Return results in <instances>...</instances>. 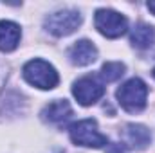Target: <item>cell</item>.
I'll list each match as a JSON object with an SVG mask.
<instances>
[{"label": "cell", "mask_w": 155, "mask_h": 153, "mask_svg": "<svg viewBox=\"0 0 155 153\" xmlns=\"http://www.w3.org/2000/svg\"><path fill=\"white\" fill-rule=\"evenodd\" d=\"M117 101L119 105L130 112V114H139L144 110L146 106V99H148V86L143 79L139 77H132L128 79L124 85L119 86L117 90Z\"/></svg>", "instance_id": "obj_1"}, {"label": "cell", "mask_w": 155, "mask_h": 153, "mask_svg": "<svg viewBox=\"0 0 155 153\" xmlns=\"http://www.w3.org/2000/svg\"><path fill=\"white\" fill-rule=\"evenodd\" d=\"M22 74H24V79L36 86V88H41V90H51L58 85L60 81V76L56 72V69L45 61V60H31L24 65L22 69Z\"/></svg>", "instance_id": "obj_2"}, {"label": "cell", "mask_w": 155, "mask_h": 153, "mask_svg": "<svg viewBox=\"0 0 155 153\" xmlns=\"http://www.w3.org/2000/svg\"><path fill=\"white\" fill-rule=\"evenodd\" d=\"M69 135L74 144L85 148H103L108 144L107 135H103L97 130V122L94 119H83L74 122L69 128Z\"/></svg>", "instance_id": "obj_3"}, {"label": "cell", "mask_w": 155, "mask_h": 153, "mask_svg": "<svg viewBox=\"0 0 155 153\" xmlns=\"http://www.w3.org/2000/svg\"><path fill=\"white\" fill-rule=\"evenodd\" d=\"M79 24H81V15L76 9H61V11L51 13L43 22L45 29L54 36H69V34H72L79 27Z\"/></svg>", "instance_id": "obj_4"}, {"label": "cell", "mask_w": 155, "mask_h": 153, "mask_svg": "<svg viewBox=\"0 0 155 153\" xmlns=\"http://www.w3.org/2000/svg\"><path fill=\"white\" fill-rule=\"evenodd\" d=\"M94 25L107 38H119L128 29L126 18L121 13L112 11V9H97L94 16Z\"/></svg>", "instance_id": "obj_5"}, {"label": "cell", "mask_w": 155, "mask_h": 153, "mask_svg": "<svg viewBox=\"0 0 155 153\" xmlns=\"http://www.w3.org/2000/svg\"><path fill=\"white\" fill-rule=\"evenodd\" d=\"M72 94L79 105L90 106L105 96V85L97 79V76H83L74 83Z\"/></svg>", "instance_id": "obj_6"}, {"label": "cell", "mask_w": 155, "mask_h": 153, "mask_svg": "<svg viewBox=\"0 0 155 153\" xmlns=\"http://www.w3.org/2000/svg\"><path fill=\"white\" fill-rule=\"evenodd\" d=\"M69 58H71V61H72L74 65L85 67V65H90V63L96 61V58H97V49H96V45H94L92 41H88V40H79V41H76V43L71 47Z\"/></svg>", "instance_id": "obj_7"}, {"label": "cell", "mask_w": 155, "mask_h": 153, "mask_svg": "<svg viewBox=\"0 0 155 153\" xmlns=\"http://www.w3.org/2000/svg\"><path fill=\"white\" fill-rule=\"evenodd\" d=\"M71 115H72V108H71L69 101H65V99H56L41 110V119L47 122H52V124L65 122L67 119H71Z\"/></svg>", "instance_id": "obj_8"}, {"label": "cell", "mask_w": 155, "mask_h": 153, "mask_svg": "<svg viewBox=\"0 0 155 153\" xmlns=\"http://www.w3.org/2000/svg\"><path fill=\"white\" fill-rule=\"evenodd\" d=\"M22 36L20 25L9 20H0V50L2 52H11L18 47V41Z\"/></svg>", "instance_id": "obj_9"}, {"label": "cell", "mask_w": 155, "mask_h": 153, "mask_svg": "<svg viewBox=\"0 0 155 153\" xmlns=\"http://www.w3.org/2000/svg\"><path fill=\"white\" fill-rule=\"evenodd\" d=\"M124 139H126L124 146H132L135 150H144L152 141V133L143 124H126L124 126Z\"/></svg>", "instance_id": "obj_10"}, {"label": "cell", "mask_w": 155, "mask_h": 153, "mask_svg": "<svg viewBox=\"0 0 155 153\" xmlns=\"http://www.w3.org/2000/svg\"><path fill=\"white\" fill-rule=\"evenodd\" d=\"M130 41L135 49H150L155 43V29L148 24H137L132 29L130 34Z\"/></svg>", "instance_id": "obj_11"}, {"label": "cell", "mask_w": 155, "mask_h": 153, "mask_svg": "<svg viewBox=\"0 0 155 153\" xmlns=\"http://www.w3.org/2000/svg\"><path fill=\"white\" fill-rule=\"evenodd\" d=\"M123 74H124V65H123L121 61H107V63L101 67V72H99L101 79L107 81V83L117 81Z\"/></svg>", "instance_id": "obj_12"}, {"label": "cell", "mask_w": 155, "mask_h": 153, "mask_svg": "<svg viewBox=\"0 0 155 153\" xmlns=\"http://www.w3.org/2000/svg\"><path fill=\"white\" fill-rule=\"evenodd\" d=\"M146 7H148V9L155 15V2H148V4H146Z\"/></svg>", "instance_id": "obj_13"}, {"label": "cell", "mask_w": 155, "mask_h": 153, "mask_svg": "<svg viewBox=\"0 0 155 153\" xmlns=\"http://www.w3.org/2000/svg\"><path fill=\"white\" fill-rule=\"evenodd\" d=\"M153 77H155V69H153Z\"/></svg>", "instance_id": "obj_14"}]
</instances>
